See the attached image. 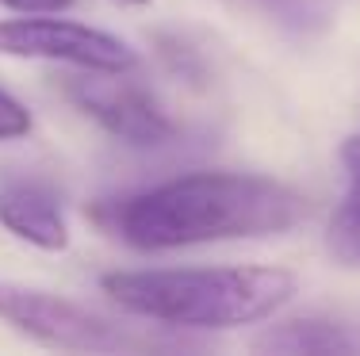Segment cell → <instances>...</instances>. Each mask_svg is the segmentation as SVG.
Instances as JSON below:
<instances>
[{
	"label": "cell",
	"instance_id": "cell-1",
	"mask_svg": "<svg viewBox=\"0 0 360 356\" xmlns=\"http://www.w3.org/2000/svg\"><path fill=\"white\" fill-rule=\"evenodd\" d=\"M307 196L261 173L203 169L123 196L100 211V223L139 253H169L215 242H250L295 230Z\"/></svg>",
	"mask_w": 360,
	"mask_h": 356
},
{
	"label": "cell",
	"instance_id": "cell-2",
	"mask_svg": "<svg viewBox=\"0 0 360 356\" xmlns=\"http://www.w3.org/2000/svg\"><path fill=\"white\" fill-rule=\"evenodd\" d=\"M119 310L173 329H238L269 322L299 291V276L280 265H195L119 268L100 276Z\"/></svg>",
	"mask_w": 360,
	"mask_h": 356
},
{
	"label": "cell",
	"instance_id": "cell-3",
	"mask_svg": "<svg viewBox=\"0 0 360 356\" xmlns=\"http://www.w3.org/2000/svg\"><path fill=\"white\" fill-rule=\"evenodd\" d=\"M0 58L50 62L89 73H131L139 70V50L115 31L92 27L81 20H65L58 12L15 15L0 20Z\"/></svg>",
	"mask_w": 360,
	"mask_h": 356
},
{
	"label": "cell",
	"instance_id": "cell-4",
	"mask_svg": "<svg viewBox=\"0 0 360 356\" xmlns=\"http://www.w3.org/2000/svg\"><path fill=\"white\" fill-rule=\"evenodd\" d=\"M0 322L31 341L65 352H119L131 345L127 329L100 310L15 279H0Z\"/></svg>",
	"mask_w": 360,
	"mask_h": 356
},
{
	"label": "cell",
	"instance_id": "cell-5",
	"mask_svg": "<svg viewBox=\"0 0 360 356\" xmlns=\"http://www.w3.org/2000/svg\"><path fill=\"white\" fill-rule=\"evenodd\" d=\"M65 96L81 115H89L100 131H108L115 142L134 150H153L165 146L176 134V123L169 112L142 88V84L127 81V73H89L65 84Z\"/></svg>",
	"mask_w": 360,
	"mask_h": 356
},
{
	"label": "cell",
	"instance_id": "cell-6",
	"mask_svg": "<svg viewBox=\"0 0 360 356\" xmlns=\"http://www.w3.org/2000/svg\"><path fill=\"white\" fill-rule=\"evenodd\" d=\"M0 226L42 253H65L73 242L58 192L42 180H27V176L0 184Z\"/></svg>",
	"mask_w": 360,
	"mask_h": 356
},
{
	"label": "cell",
	"instance_id": "cell-7",
	"mask_svg": "<svg viewBox=\"0 0 360 356\" xmlns=\"http://www.w3.org/2000/svg\"><path fill=\"white\" fill-rule=\"evenodd\" d=\"M253 352H284V356H333V352H353L356 341L326 318H288L264 326L250 341Z\"/></svg>",
	"mask_w": 360,
	"mask_h": 356
},
{
	"label": "cell",
	"instance_id": "cell-8",
	"mask_svg": "<svg viewBox=\"0 0 360 356\" xmlns=\"http://www.w3.org/2000/svg\"><path fill=\"white\" fill-rule=\"evenodd\" d=\"M326 249H330V257L341 268H360V180H353V192L330 215Z\"/></svg>",
	"mask_w": 360,
	"mask_h": 356
},
{
	"label": "cell",
	"instance_id": "cell-9",
	"mask_svg": "<svg viewBox=\"0 0 360 356\" xmlns=\"http://www.w3.org/2000/svg\"><path fill=\"white\" fill-rule=\"evenodd\" d=\"M35 119H31L27 104L12 96V92L0 88V142H15V138H27Z\"/></svg>",
	"mask_w": 360,
	"mask_h": 356
},
{
	"label": "cell",
	"instance_id": "cell-10",
	"mask_svg": "<svg viewBox=\"0 0 360 356\" xmlns=\"http://www.w3.org/2000/svg\"><path fill=\"white\" fill-rule=\"evenodd\" d=\"M4 8H12L15 15H39V12H65L73 0H0Z\"/></svg>",
	"mask_w": 360,
	"mask_h": 356
},
{
	"label": "cell",
	"instance_id": "cell-11",
	"mask_svg": "<svg viewBox=\"0 0 360 356\" xmlns=\"http://www.w3.org/2000/svg\"><path fill=\"white\" fill-rule=\"evenodd\" d=\"M341 165L349 169V176H353V180H360V131L349 134V138L341 142Z\"/></svg>",
	"mask_w": 360,
	"mask_h": 356
},
{
	"label": "cell",
	"instance_id": "cell-12",
	"mask_svg": "<svg viewBox=\"0 0 360 356\" xmlns=\"http://www.w3.org/2000/svg\"><path fill=\"white\" fill-rule=\"evenodd\" d=\"M119 4H127V8H146L150 0H119Z\"/></svg>",
	"mask_w": 360,
	"mask_h": 356
}]
</instances>
